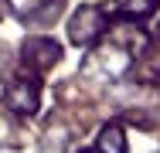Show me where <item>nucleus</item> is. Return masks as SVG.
Returning <instances> with one entry per match:
<instances>
[{"instance_id":"1","label":"nucleus","mask_w":160,"mask_h":153,"mask_svg":"<svg viewBox=\"0 0 160 153\" xmlns=\"http://www.w3.org/2000/svg\"><path fill=\"white\" fill-rule=\"evenodd\" d=\"M102 27H106V17L99 14L96 7H82L72 17V24H68V37L75 44H92L99 34H102Z\"/></svg>"},{"instance_id":"2","label":"nucleus","mask_w":160,"mask_h":153,"mask_svg":"<svg viewBox=\"0 0 160 153\" xmlns=\"http://www.w3.org/2000/svg\"><path fill=\"white\" fill-rule=\"evenodd\" d=\"M24 61L31 65V68H38V72H44V68H51L55 61L62 58V48L55 44V41H48V37H31L28 44H24Z\"/></svg>"},{"instance_id":"3","label":"nucleus","mask_w":160,"mask_h":153,"mask_svg":"<svg viewBox=\"0 0 160 153\" xmlns=\"http://www.w3.org/2000/svg\"><path fill=\"white\" fill-rule=\"evenodd\" d=\"M7 102L17 112H34L38 109V82L34 78H14L10 92H7Z\"/></svg>"},{"instance_id":"4","label":"nucleus","mask_w":160,"mask_h":153,"mask_svg":"<svg viewBox=\"0 0 160 153\" xmlns=\"http://www.w3.org/2000/svg\"><path fill=\"white\" fill-rule=\"evenodd\" d=\"M126 150V140H123V129L112 122V126H106L102 129V136H99V153H123Z\"/></svg>"},{"instance_id":"5","label":"nucleus","mask_w":160,"mask_h":153,"mask_svg":"<svg viewBox=\"0 0 160 153\" xmlns=\"http://www.w3.org/2000/svg\"><path fill=\"white\" fill-rule=\"evenodd\" d=\"M116 7L123 14H129V17H147L157 7V0H116Z\"/></svg>"}]
</instances>
